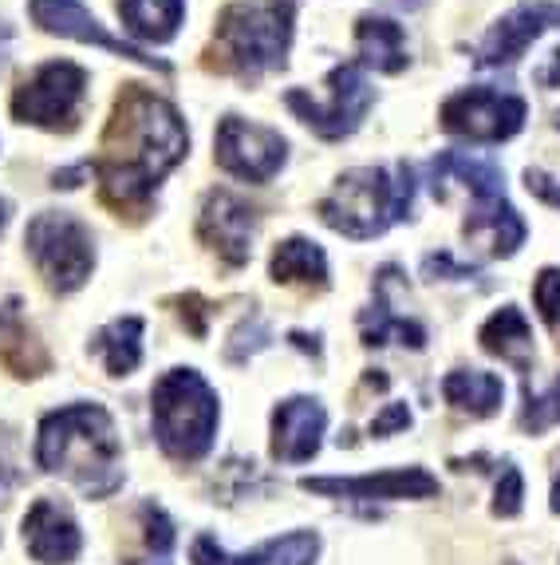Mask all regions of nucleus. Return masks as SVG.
I'll return each instance as SVG.
<instances>
[{"label": "nucleus", "mask_w": 560, "mask_h": 565, "mask_svg": "<svg viewBox=\"0 0 560 565\" xmlns=\"http://www.w3.org/2000/svg\"><path fill=\"white\" fill-rule=\"evenodd\" d=\"M186 154L190 131L177 107L150 87L127 84L115 99L91 174L99 179L107 206L122 214V210L147 206L154 199V190L162 186V179Z\"/></svg>", "instance_id": "obj_1"}, {"label": "nucleus", "mask_w": 560, "mask_h": 565, "mask_svg": "<svg viewBox=\"0 0 560 565\" xmlns=\"http://www.w3.org/2000/svg\"><path fill=\"white\" fill-rule=\"evenodd\" d=\"M36 467L75 482L87 499L122 487V444L104 404H67L47 412L36 431Z\"/></svg>", "instance_id": "obj_2"}, {"label": "nucleus", "mask_w": 560, "mask_h": 565, "mask_svg": "<svg viewBox=\"0 0 560 565\" xmlns=\"http://www.w3.org/2000/svg\"><path fill=\"white\" fill-rule=\"evenodd\" d=\"M419 194L414 167H355L340 174L327 199H320L316 214L327 230L352 237V242H371L384 237L391 226L407 222Z\"/></svg>", "instance_id": "obj_3"}, {"label": "nucleus", "mask_w": 560, "mask_h": 565, "mask_svg": "<svg viewBox=\"0 0 560 565\" xmlns=\"http://www.w3.org/2000/svg\"><path fill=\"white\" fill-rule=\"evenodd\" d=\"M297 36V0H234L217 17L214 44L225 72L261 79L289 64Z\"/></svg>", "instance_id": "obj_4"}, {"label": "nucleus", "mask_w": 560, "mask_h": 565, "mask_svg": "<svg viewBox=\"0 0 560 565\" xmlns=\"http://www.w3.org/2000/svg\"><path fill=\"white\" fill-rule=\"evenodd\" d=\"M150 424L154 439L174 462H197L214 451L222 404L197 367H170L150 387Z\"/></svg>", "instance_id": "obj_5"}, {"label": "nucleus", "mask_w": 560, "mask_h": 565, "mask_svg": "<svg viewBox=\"0 0 560 565\" xmlns=\"http://www.w3.org/2000/svg\"><path fill=\"white\" fill-rule=\"evenodd\" d=\"M24 249L52 292L84 289L87 277L95 274V234L72 210L32 214L29 230H24Z\"/></svg>", "instance_id": "obj_6"}, {"label": "nucleus", "mask_w": 560, "mask_h": 565, "mask_svg": "<svg viewBox=\"0 0 560 565\" xmlns=\"http://www.w3.org/2000/svg\"><path fill=\"white\" fill-rule=\"evenodd\" d=\"M91 76L72 60H47L12 95V119L40 131H75L87 104Z\"/></svg>", "instance_id": "obj_7"}, {"label": "nucleus", "mask_w": 560, "mask_h": 565, "mask_svg": "<svg viewBox=\"0 0 560 565\" xmlns=\"http://www.w3.org/2000/svg\"><path fill=\"white\" fill-rule=\"evenodd\" d=\"M284 104H289V111L297 115L304 127H312L320 139H347V135L359 131V122L371 111L375 87L359 64H340L327 72L324 99L292 87V92L284 95Z\"/></svg>", "instance_id": "obj_8"}, {"label": "nucleus", "mask_w": 560, "mask_h": 565, "mask_svg": "<svg viewBox=\"0 0 560 565\" xmlns=\"http://www.w3.org/2000/svg\"><path fill=\"white\" fill-rule=\"evenodd\" d=\"M529 119V104L514 92H497V87H462L442 104L439 122L442 131L454 139L477 142V147H497L521 135Z\"/></svg>", "instance_id": "obj_9"}, {"label": "nucleus", "mask_w": 560, "mask_h": 565, "mask_svg": "<svg viewBox=\"0 0 560 565\" xmlns=\"http://www.w3.org/2000/svg\"><path fill=\"white\" fill-rule=\"evenodd\" d=\"M214 159L229 179L265 186L289 162V139L272 131V127H265V122L225 115L214 131Z\"/></svg>", "instance_id": "obj_10"}, {"label": "nucleus", "mask_w": 560, "mask_h": 565, "mask_svg": "<svg viewBox=\"0 0 560 565\" xmlns=\"http://www.w3.org/2000/svg\"><path fill=\"white\" fill-rule=\"evenodd\" d=\"M29 17L47 36H64V40H75V44L104 47V52H111V56H119V60L154 67V72H170L166 60H154V56H147L142 47L127 44L122 36H111L104 20L95 17L84 0H29Z\"/></svg>", "instance_id": "obj_11"}, {"label": "nucleus", "mask_w": 560, "mask_h": 565, "mask_svg": "<svg viewBox=\"0 0 560 565\" xmlns=\"http://www.w3.org/2000/svg\"><path fill=\"white\" fill-rule=\"evenodd\" d=\"M560 29V0H521L505 17L494 20V29L474 47L477 67H514L545 32Z\"/></svg>", "instance_id": "obj_12"}, {"label": "nucleus", "mask_w": 560, "mask_h": 565, "mask_svg": "<svg viewBox=\"0 0 560 565\" xmlns=\"http://www.w3.org/2000/svg\"><path fill=\"white\" fill-rule=\"evenodd\" d=\"M309 494L327 499H359V502H402V499H434L439 479L427 467H395V471L347 475V479H300Z\"/></svg>", "instance_id": "obj_13"}, {"label": "nucleus", "mask_w": 560, "mask_h": 565, "mask_svg": "<svg viewBox=\"0 0 560 565\" xmlns=\"http://www.w3.org/2000/svg\"><path fill=\"white\" fill-rule=\"evenodd\" d=\"M252 230H257V210L234 194V190H209L202 217H197V234L217 257L229 265H245L252 254Z\"/></svg>", "instance_id": "obj_14"}, {"label": "nucleus", "mask_w": 560, "mask_h": 565, "mask_svg": "<svg viewBox=\"0 0 560 565\" xmlns=\"http://www.w3.org/2000/svg\"><path fill=\"white\" fill-rule=\"evenodd\" d=\"M327 435V412L312 396L280 399L272 412V459L277 462H309L320 455Z\"/></svg>", "instance_id": "obj_15"}, {"label": "nucleus", "mask_w": 560, "mask_h": 565, "mask_svg": "<svg viewBox=\"0 0 560 565\" xmlns=\"http://www.w3.org/2000/svg\"><path fill=\"white\" fill-rule=\"evenodd\" d=\"M24 550L32 554V562L40 565H72L84 550V534L79 522L67 514V507H60L56 499H36L24 514Z\"/></svg>", "instance_id": "obj_16"}, {"label": "nucleus", "mask_w": 560, "mask_h": 565, "mask_svg": "<svg viewBox=\"0 0 560 565\" xmlns=\"http://www.w3.org/2000/svg\"><path fill=\"white\" fill-rule=\"evenodd\" d=\"M316 554L320 534H312V530H292V534L272 537L265 546L249 550V554H229L209 534H197L194 546H190L194 565H316Z\"/></svg>", "instance_id": "obj_17"}, {"label": "nucleus", "mask_w": 560, "mask_h": 565, "mask_svg": "<svg viewBox=\"0 0 560 565\" xmlns=\"http://www.w3.org/2000/svg\"><path fill=\"white\" fill-rule=\"evenodd\" d=\"M430 190L434 199H446V186L457 182L474 194V202H489V199H505V170L497 167L486 154H470V151H446L430 162L427 170Z\"/></svg>", "instance_id": "obj_18"}, {"label": "nucleus", "mask_w": 560, "mask_h": 565, "mask_svg": "<svg viewBox=\"0 0 560 565\" xmlns=\"http://www.w3.org/2000/svg\"><path fill=\"white\" fill-rule=\"evenodd\" d=\"M462 237L470 245H482L489 257H514L529 237V226L509 199H489L474 202V210L462 222Z\"/></svg>", "instance_id": "obj_19"}, {"label": "nucleus", "mask_w": 560, "mask_h": 565, "mask_svg": "<svg viewBox=\"0 0 560 565\" xmlns=\"http://www.w3.org/2000/svg\"><path fill=\"white\" fill-rule=\"evenodd\" d=\"M355 47H359V60L355 64L371 67V72H384L395 76L411 64V44H407V29L391 17H359L355 20Z\"/></svg>", "instance_id": "obj_20"}, {"label": "nucleus", "mask_w": 560, "mask_h": 565, "mask_svg": "<svg viewBox=\"0 0 560 565\" xmlns=\"http://www.w3.org/2000/svg\"><path fill=\"white\" fill-rule=\"evenodd\" d=\"M477 340L489 356L514 364L517 372H529L532 356H537V340H532V324L517 305H502V309L489 317L482 329H477Z\"/></svg>", "instance_id": "obj_21"}, {"label": "nucleus", "mask_w": 560, "mask_h": 565, "mask_svg": "<svg viewBox=\"0 0 560 565\" xmlns=\"http://www.w3.org/2000/svg\"><path fill=\"white\" fill-rule=\"evenodd\" d=\"M442 399L454 412H466L474 419H489L505 404V380L497 372H482V367H454L442 380Z\"/></svg>", "instance_id": "obj_22"}, {"label": "nucleus", "mask_w": 560, "mask_h": 565, "mask_svg": "<svg viewBox=\"0 0 560 565\" xmlns=\"http://www.w3.org/2000/svg\"><path fill=\"white\" fill-rule=\"evenodd\" d=\"M119 20L142 44H170L186 24V0H119Z\"/></svg>", "instance_id": "obj_23"}, {"label": "nucleus", "mask_w": 560, "mask_h": 565, "mask_svg": "<svg viewBox=\"0 0 560 565\" xmlns=\"http://www.w3.org/2000/svg\"><path fill=\"white\" fill-rule=\"evenodd\" d=\"M269 274L277 285H309V289H324L327 285V254L312 237H284L272 249Z\"/></svg>", "instance_id": "obj_24"}, {"label": "nucleus", "mask_w": 560, "mask_h": 565, "mask_svg": "<svg viewBox=\"0 0 560 565\" xmlns=\"http://www.w3.org/2000/svg\"><path fill=\"white\" fill-rule=\"evenodd\" d=\"M142 332H147L142 317H119V321L95 332L91 352L104 360L107 376H131L134 367L142 364Z\"/></svg>", "instance_id": "obj_25"}, {"label": "nucleus", "mask_w": 560, "mask_h": 565, "mask_svg": "<svg viewBox=\"0 0 560 565\" xmlns=\"http://www.w3.org/2000/svg\"><path fill=\"white\" fill-rule=\"evenodd\" d=\"M359 324H364V344H371V349H384V344H402V349H427V329H422L419 321H407V317H399V312L391 309V301H387V285L379 281V292H375V305L359 317Z\"/></svg>", "instance_id": "obj_26"}, {"label": "nucleus", "mask_w": 560, "mask_h": 565, "mask_svg": "<svg viewBox=\"0 0 560 565\" xmlns=\"http://www.w3.org/2000/svg\"><path fill=\"white\" fill-rule=\"evenodd\" d=\"M560 424V376L552 380L545 392H525V407H521V431L525 435H545L549 427Z\"/></svg>", "instance_id": "obj_27"}, {"label": "nucleus", "mask_w": 560, "mask_h": 565, "mask_svg": "<svg viewBox=\"0 0 560 565\" xmlns=\"http://www.w3.org/2000/svg\"><path fill=\"white\" fill-rule=\"evenodd\" d=\"M142 514V526H147V546L154 557H166L170 550H174V522H170V514L159 507V502H142L139 507Z\"/></svg>", "instance_id": "obj_28"}, {"label": "nucleus", "mask_w": 560, "mask_h": 565, "mask_svg": "<svg viewBox=\"0 0 560 565\" xmlns=\"http://www.w3.org/2000/svg\"><path fill=\"white\" fill-rule=\"evenodd\" d=\"M532 305H537V312H541V321L549 324V329H560V269L557 265H549V269L537 274V281H532Z\"/></svg>", "instance_id": "obj_29"}, {"label": "nucleus", "mask_w": 560, "mask_h": 565, "mask_svg": "<svg viewBox=\"0 0 560 565\" xmlns=\"http://www.w3.org/2000/svg\"><path fill=\"white\" fill-rule=\"evenodd\" d=\"M521 499H525L521 471H517L514 462H505L502 479H497V490H494V514L497 519H517V514H521Z\"/></svg>", "instance_id": "obj_30"}, {"label": "nucleus", "mask_w": 560, "mask_h": 565, "mask_svg": "<svg viewBox=\"0 0 560 565\" xmlns=\"http://www.w3.org/2000/svg\"><path fill=\"white\" fill-rule=\"evenodd\" d=\"M422 277H430V281H474V277H482V269L454 262V254L442 249V254L422 257Z\"/></svg>", "instance_id": "obj_31"}, {"label": "nucleus", "mask_w": 560, "mask_h": 565, "mask_svg": "<svg viewBox=\"0 0 560 565\" xmlns=\"http://www.w3.org/2000/svg\"><path fill=\"white\" fill-rule=\"evenodd\" d=\"M407 427H411V407H407V404H387L384 412L371 419L375 439H391V435L407 431Z\"/></svg>", "instance_id": "obj_32"}, {"label": "nucleus", "mask_w": 560, "mask_h": 565, "mask_svg": "<svg viewBox=\"0 0 560 565\" xmlns=\"http://www.w3.org/2000/svg\"><path fill=\"white\" fill-rule=\"evenodd\" d=\"M525 190H529L537 202H545V206L560 210V179H552L549 170H537V167L525 170Z\"/></svg>", "instance_id": "obj_33"}, {"label": "nucleus", "mask_w": 560, "mask_h": 565, "mask_svg": "<svg viewBox=\"0 0 560 565\" xmlns=\"http://www.w3.org/2000/svg\"><path fill=\"white\" fill-rule=\"evenodd\" d=\"M537 84H541V87H560V47L549 56V64L537 67Z\"/></svg>", "instance_id": "obj_34"}, {"label": "nucleus", "mask_w": 560, "mask_h": 565, "mask_svg": "<svg viewBox=\"0 0 560 565\" xmlns=\"http://www.w3.org/2000/svg\"><path fill=\"white\" fill-rule=\"evenodd\" d=\"M9 47H12V29L9 24H0V72L9 64Z\"/></svg>", "instance_id": "obj_35"}, {"label": "nucleus", "mask_w": 560, "mask_h": 565, "mask_svg": "<svg viewBox=\"0 0 560 565\" xmlns=\"http://www.w3.org/2000/svg\"><path fill=\"white\" fill-rule=\"evenodd\" d=\"M9 222H12V202L4 199V194H0V234L9 230Z\"/></svg>", "instance_id": "obj_36"}, {"label": "nucleus", "mask_w": 560, "mask_h": 565, "mask_svg": "<svg viewBox=\"0 0 560 565\" xmlns=\"http://www.w3.org/2000/svg\"><path fill=\"white\" fill-rule=\"evenodd\" d=\"M0 324H4V312H0Z\"/></svg>", "instance_id": "obj_37"}]
</instances>
